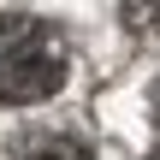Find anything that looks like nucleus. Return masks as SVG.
<instances>
[{"label":"nucleus","mask_w":160,"mask_h":160,"mask_svg":"<svg viewBox=\"0 0 160 160\" xmlns=\"http://www.w3.org/2000/svg\"><path fill=\"white\" fill-rule=\"evenodd\" d=\"M65 71H71V53L48 18L0 12V101L6 107H36V101L59 95Z\"/></svg>","instance_id":"obj_1"},{"label":"nucleus","mask_w":160,"mask_h":160,"mask_svg":"<svg viewBox=\"0 0 160 160\" xmlns=\"http://www.w3.org/2000/svg\"><path fill=\"white\" fill-rule=\"evenodd\" d=\"M6 160H95V154H89V142L71 137V131H30V137L12 142Z\"/></svg>","instance_id":"obj_2"},{"label":"nucleus","mask_w":160,"mask_h":160,"mask_svg":"<svg viewBox=\"0 0 160 160\" xmlns=\"http://www.w3.org/2000/svg\"><path fill=\"white\" fill-rule=\"evenodd\" d=\"M119 24L137 48H160V0H119Z\"/></svg>","instance_id":"obj_3"},{"label":"nucleus","mask_w":160,"mask_h":160,"mask_svg":"<svg viewBox=\"0 0 160 160\" xmlns=\"http://www.w3.org/2000/svg\"><path fill=\"white\" fill-rule=\"evenodd\" d=\"M148 113H154V142H160V83H154V95H148Z\"/></svg>","instance_id":"obj_4"}]
</instances>
